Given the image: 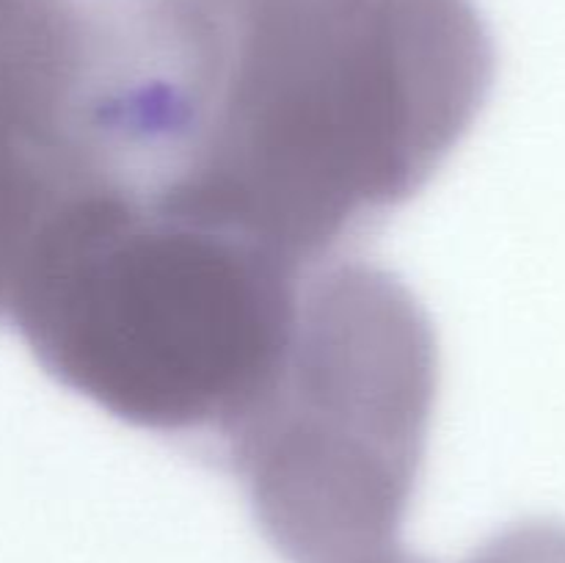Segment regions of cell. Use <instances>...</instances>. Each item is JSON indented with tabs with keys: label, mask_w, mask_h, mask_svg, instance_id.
I'll list each match as a JSON object with an SVG mask.
<instances>
[{
	"label": "cell",
	"mask_w": 565,
	"mask_h": 563,
	"mask_svg": "<svg viewBox=\"0 0 565 563\" xmlns=\"http://www.w3.org/2000/svg\"><path fill=\"white\" fill-rule=\"evenodd\" d=\"M491 83L475 0H88L81 136L103 191L320 263L428 185Z\"/></svg>",
	"instance_id": "1"
},
{
	"label": "cell",
	"mask_w": 565,
	"mask_h": 563,
	"mask_svg": "<svg viewBox=\"0 0 565 563\" xmlns=\"http://www.w3.org/2000/svg\"><path fill=\"white\" fill-rule=\"evenodd\" d=\"M312 265L88 191L33 248L9 323L61 386L213 458L285 362Z\"/></svg>",
	"instance_id": "2"
},
{
	"label": "cell",
	"mask_w": 565,
	"mask_h": 563,
	"mask_svg": "<svg viewBox=\"0 0 565 563\" xmlns=\"http://www.w3.org/2000/svg\"><path fill=\"white\" fill-rule=\"evenodd\" d=\"M439 390L428 312L392 270L312 265L290 348L215 453L287 563H381L401 550Z\"/></svg>",
	"instance_id": "3"
},
{
	"label": "cell",
	"mask_w": 565,
	"mask_h": 563,
	"mask_svg": "<svg viewBox=\"0 0 565 563\" xmlns=\"http://www.w3.org/2000/svg\"><path fill=\"white\" fill-rule=\"evenodd\" d=\"M88 0H0V320L42 232L81 191Z\"/></svg>",
	"instance_id": "4"
},
{
	"label": "cell",
	"mask_w": 565,
	"mask_h": 563,
	"mask_svg": "<svg viewBox=\"0 0 565 563\" xmlns=\"http://www.w3.org/2000/svg\"><path fill=\"white\" fill-rule=\"evenodd\" d=\"M478 563H565V524L539 519L500 530L480 546Z\"/></svg>",
	"instance_id": "5"
}]
</instances>
